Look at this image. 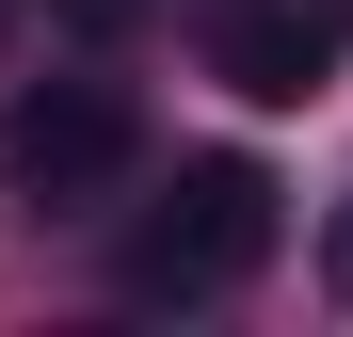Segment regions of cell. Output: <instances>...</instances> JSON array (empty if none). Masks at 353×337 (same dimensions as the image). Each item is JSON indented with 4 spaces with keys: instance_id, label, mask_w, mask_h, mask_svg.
Returning <instances> with one entry per match:
<instances>
[{
    "instance_id": "6da1fadb",
    "label": "cell",
    "mask_w": 353,
    "mask_h": 337,
    "mask_svg": "<svg viewBox=\"0 0 353 337\" xmlns=\"http://www.w3.org/2000/svg\"><path fill=\"white\" fill-rule=\"evenodd\" d=\"M273 241H289L273 161L209 145V161H176V177H161V209L112 241V289H129V305H241L257 273H273Z\"/></svg>"
},
{
    "instance_id": "7a4b0ae2",
    "label": "cell",
    "mask_w": 353,
    "mask_h": 337,
    "mask_svg": "<svg viewBox=\"0 0 353 337\" xmlns=\"http://www.w3.org/2000/svg\"><path fill=\"white\" fill-rule=\"evenodd\" d=\"M129 161H145V112L112 81H48V96L0 112V209H17V225H65L97 193H129Z\"/></svg>"
},
{
    "instance_id": "3957f363",
    "label": "cell",
    "mask_w": 353,
    "mask_h": 337,
    "mask_svg": "<svg viewBox=\"0 0 353 337\" xmlns=\"http://www.w3.org/2000/svg\"><path fill=\"white\" fill-rule=\"evenodd\" d=\"M337 65H353V0H225L209 17V81L257 112H305Z\"/></svg>"
},
{
    "instance_id": "277c9868",
    "label": "cell",
    "mask_w": 353,
    "mask_h": 337,
    "mask_svg": "<svg viewBox=\"0 0 353 337\" xmlns=\"http://www.w3.org/2000/svg\"><path fill=\"white\" fill-rule=\"evenodd\" d=\"M145 17H161V0H48V32H81V48H129Z\"/></svg>"
},
{
    "instance_id": "5b68a950",
    "label": "cell",
    "mask_w": 353,
    "mask_h": 337,
    "mask_svg": "<svg viewBox=\"0 0 353 337\" xmlns=\"http://www.w3.org/2000/svg\"><path fill=\"white\" fill-rule=\"evenodd\" d=\"M321 289L353 305V193H337V225H321Z\"/></svg>"
}]
</instances>
